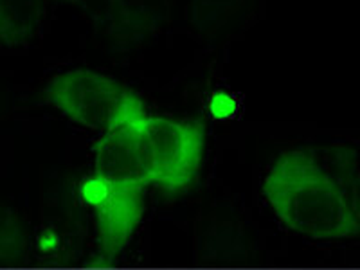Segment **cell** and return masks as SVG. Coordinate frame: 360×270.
Here are the masks:
<instances>
[{"instance_id": "1", "label": "cell", "mask_w": 360, "mask_h": 270, "mask_svg": "<svg viewBox=\"0 0 360 270\" xmlns=\"http://www.w3.org/2000/svg\"><path fill=\"white\" fill-rule=\"evenodd\" d=\"M204 152L200 124L144 112L99 137L96 172L176 193L195 182Z\"/></svg>"}, {"instance_id": "2", "label": "cell", "mask_w": 360, "mask_h": 270, "mask_svg": "<svg viewBox=\"0 0 360 270\" xmlns=\"http://www.w3.org/2000/svg\"><path fill=\"white\" fill-rule=\"evenodd\" d=\"M262 189L272 213L295 233L330 236L346 227V211L337 188L301 153H285L270 162Z\"/></svg>"}, {"instance_id": "3", "label": "cell", "mask_w": 360, "mask_h": 270, "mask_svg": "<svg viewBox=\"0 0 360 270\" xmlns=\"http://www.w3.org/2000/svg\"><path fill=\"white\" fill-rule=\"evenodd\" d=\"M44 94L70 123L101 135L146 112L139 96L127 85L89 69L56 74L47 82Z\"/></svg>"}, {"instance_id": "4", "label": "cell", "mask_w": 360, "mask_h": 270, "mask_svg": "<svg viewBox=\"0 0 360 270\" xmlns=\"http://www.w3.org/2000/svg\"><path fill=\"white\" fill-rule=\"evenodd\" d=\"M143 186L121 176L96 172L79 184V200L96 213L99 240L107 254L128 245L143 218Z\"/></svg>"}, {"instance_id": "5", "label": "cell", "mask_w": 360, "mask_h": 270, "mask_svg": "<svg viewBox=\"0 0 360 270\" xmlns=\"http://www.w3.org/2000/svg\"><path fill=\"white\" fill-rule=\"evenodd\" d=\"M45 15V0H0V41L25 47L41 34Z\"/></svg>"}, {"instance_id": "6", "label": "cell", "mask_w": 360, "mask_h": 270, "mask_svg": "<svg viewBox=\"0 0 360 270\" xmlns=\"http://www.w3.org/2000/svg\"><path fill=\"white\" fill-rule=\"evenodd\" d=\"M207 114L209 117L220 121V123L233 121L242 114V99L227 90H217L209 96Z\"/></svg>"}, {"instance_id": "7", "label": "cell", "mask_w": 360, "mask_h": 270, "mask_svg": "<svg viewBox=\"0 0 360 270\" xmlns=\"http://www.w3.org/2000/svg\"><path fill=\"white\" fill-rule=\"evenodd\" d=\"M60 245V236L54 231H44L38 238V249L44 254H51Z\"/></svg>"}]
</instances>
